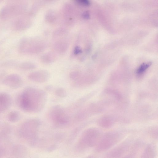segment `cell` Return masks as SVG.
Returning <instances> with one entry per match:
<instances>
[{"mask_svg":"<svg viewBox=\"0 0 158 158\" xmlns=\"http://www.w3.org/2000/svg\"><path fill=\"white\" fill-rule=\"evenodd\" d=\"M3 81L7 85L15 88L19 86L22 83L21 77L16 74H11L7 76Z\"/></svg>","mask_w":158,"mask_h":158,"instance_id":"cell-6","label":"cell"},{"mask_svg":"<svg viewBox=\"0 0 158 158\" xmlns=\"http://www.w3.org/2000/svg\"><path fill=\"white\" fill-rule=\"evenodd\" d=\"M115 136L113 134L106 135L99 144L98 148L99 150H104L109 148L117 140Z\"/></svg>","mask_w":158,"mask_h":158,"instance_id":"cell-7","label":"cell"},{"mask_svg":"<svg viewBox=\"0 0 158 158\" xmlns=\"http://www.w3.org/2000/svg\"><path fill=\"white\" fill-rule=\"evenodd\" d=\"M78 3L85 6H88L90 4L89 0H75Z\"/></svg>","mask_w":158,"mask_h":158,"instance_id":"cell-15","label":"cell"},{"mask_svg":"<svg viewBox=\"0 0 158 158\" xmlns=\"http://www.w3.org/2000/svg\"><path fill=\"white\" fill-rule=\"evenodd\" d=\"M99 136L98 131L95 129L89 128L85 131L81 135L78 141L77 148L82 151L94 146L97 143Z\"/></svg>","mask_w":158,"mask_h":158,"instance_id":"cell-2","label":"cell"},{"mask_svg":"<svg viewBox=\"0 0 158 158\" xmlns=\"http://www.w3.org/2000/svg\"><path fill=\"white\" fill-rule=\"evenodd\" d=\"M55 93L57 96L60 97H64L66 94V92L65 90L62 88L57 89L55 90Z\"/></svg>","mask_w":158,"mask_h":158,"instance_id":"cell-13","label":"cell"},{"mask_svg":"<svg viewBox=\"0 0 158 158\" xmlns=\"http://www.w3.org/2000/svg\"><path fill=\"white\" fill-rule=\"evenodd\" d=\"M151 65V62L143 63L141 64L136 70V73L140 74L143 73Z\"/></svg>","mask_w":158,"mask_h":158,"instance_id":"cell-11","label":"cell"},{"mask_svg":"<svg viewBox=\"0 0 158 158\" xmlns=\"http://www.w3.org/2000/svg\"><path fill=\"white\" fill-rule=\"evenodd\" d=\"M69 47V43L65 40H61L55 43L54 48L58 52L63 53L67 50Z\"/></svg>","mask_w":158,"mask_h":158,"instance_id":"cell-8","label":"cell"},{"mask_svg":"<svg viewBox=\"0 0 158 158\" xmlns=\"http://www.w3.org/2000/svg\"><path fill=\"white\" fill-rule=\"evenodd\" d=\"M20 67L24 70H30L35 68L36 66L32 63L25 62L21 63L20 65Z\"/></svg>","mask_w":158,"mask_h":158,"instance_id":"cell-10","label":"cell"},{"mask_svg":"<svg viewBox=\"0 0 158 158\" xmlns=\"http://www.w3.org/2000/svg\"><path fill=\"white\" fill-rule=\"evenodd\" d=\"M82 50L78 46H76L74 48L73 51L74 54L75 55H77L82 53Z\"/></svg>","mask_w":158,"mask_h":158,"instance_id":"cell-16","label":"cell"},{"mask_svg":"<svg viewBox=\"0 0 158 158\" xmlns=\"http://www.w3.org/2000/svg\"><path fill=\"white\" fill-rule=\"evenodd\" d=\"M83 17L85 19H88L89 17V15L88 11H85L84 12L82 15Z\"/></svg>","mask_w":158,"mask_h":158,"instance_id":"cell-17","label":"cell"},{"mask_svg":"<svg viewBox=\"0 0 158 158\" xmlns=\"http://www.w3.org/2000/svg\"><path fill=\"white\" fill-rule=\"evenodd\" d=\"M49 116L51 120L57 126H66L69 123L71 116L67 110L60 106H55L51 108Z\"/></svg>","mask_w":158,"mask_h":158,"instance_id":"cell-3","label":"cell"},{"mask_svg":"<svg viewBox=\"0 0 158 158\" xmlns=\"http://www.w3.org/2000/svg\"><path fill=\"white\" fill-rule=\"evenodd\" d=\"M109 118H101L98 121L99 124L103 127H107L110 126L111 124V122Z\"/></svg>","mask_w":158,"mask_h":158,"instance_id":"cell-12","label":"cell"},{"mask_svg":"<svg viewBox=\"0 0 158 158\" xmlns=\"http://www.w3.org/2000/svg\"><path fill=\"white\" fill-rule=\"evenodd\" d=\"M49 76L48 72L45 70H40L33 72L28 75L29 79L34 81L43 83L46 81Z\"/></svg>","mask_w":158,"mask_h":158,"instance_id":"cell-5","label":"cell"},{"mask_svg":"<svg viewBox=\"0 0 158 158\" xmlns=\"http://www.w3.org/2000/svg\"><path fill=\"white\" fill-rule=\"evenodd\" d=\"M56 58L55 54L49 52L43 55L41 57V61L44 63H50L54 61Z\"/></svg>","mask_w":158,"mask_h":158,"instance_id":"cell-9","label":"cell"},{"mask_svg":"<svg viewBox=\"0 0 158 158\" xmlns=\"http://www.w3.org/2000/svg\"><path fill=\"white\" fill-rule=\"evenodd\" d=\"M46 44L41 40H22L20 42L19 49L23 53L35 54L43 51L46 48Z\"/></svg>","mask_w":158,"mask_h":158,"instance_id":"cell-4","label":"cell"},{"mask_svg":"<svg viewBox=\"0 0 158 158\" xmlns=\"http://www.w3.org/2000/svg\"><path fill=\"white\" fill-rule=\"evenodd\" d=\"M81 75V73L79 72L73 71L70 73L69 77L73 80H77L80 78Z\"/></svg>","mask_w":158,"mask_h":158,"instance_id":"cell-14","label":"cell"},{"mask_svg":"<svg viewBox=\"0 0 158 158\" xmlns=\"http://www.w3.org/2000/svg\"><path fill=\"white\" fill-rule=\"evenodd\" d=\"M22 96L26 109L31 112L40 111L44 106L46 101L45 92L35 88H27Z\"/></svg>","mask_w":158,"mask_h":158,"instance_id":"cell-1","label":"cell"}]
</instances>
